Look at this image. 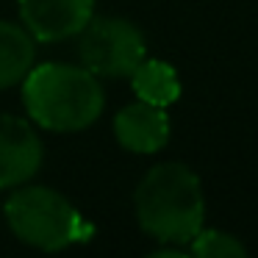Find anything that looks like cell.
Listing matches in <instances>:
<instances>
[{
  "instance_id": "cell-1",
  "label": "cell",
  "mask_w": 258,
  "mask_h": 258,
  "mask_svg": "<svg viewBox=\"0 0 258 258\" xmlns=\"http://www.w3.org/2000/svg\"><path fill=\"white\" fill-rule=\"evenodd\" d=\"M134 206L142 230L164 244H189L206 219L200 178L180 161L156 164L136 186Z\"/></svg>"
},
{
  "instance_id": "cell-2",
  "label": "cell",
  "mask_w": 258,
  "mask_h": 258,
  "mask_svg": "<svg viewBox=\"0 0 258 258\" xmlns=\"http://www.w3.org/2000/svg\"><path fill=\"white\" fill-rule=\"evenodd\" d=\"M23 103L36 125L56 134L84 131L103 114L106 95L84 67L73 64H39L23 78Z\"/></svg>"
},
{
  "instance_id": "cell-3",
  "label": "cell",
  "mask_w": 258,
  "mask_h": 258,
  "mask_svg": "<svg viewBox=\"0 0 258 258\" xmlns=\"http://www.w3.org/2000/svg\"><path fill=\"white\" fill-rule=\"evenodd\" d=\"M6 222L23 244H31L45 252H58L64 247L89 241L95 233L92 222L81 211L45 186H25L6 200Z\"/></svg>"
},
{
  "instance_id": "cell-4",
  "label": "cell",
  "mask_w": 258,
  "mask_h": 258,
  "mask_svg": "<svg viewBox=\"0 0 258 258\" xmlns=\"http://www.w3.org/2000/svg\"><path fill=\"white\" fill-rule=\"evenodd\" d=\"M145 56V36L131 20L89 17L78 34L81 67L97 78H128Z\"/></svg>"
},
{
  "instance_id": "cell-5",
  "label": "cell",
  "mask_w": 258,
  "mask_h": 258,
  "mask_svg": "<svg viewBox=\"0 0 258 258\" xmlns=\"http://www.w3.org/2000/svg\"><path fill=\"white\" fill-rule=\"evenodd\" d=\"M23 28L39 42H64L81 34L95 0H17Z\"/></svg>"
},
{
  "instance_id": "cell-6",
  "label": "cell",
  "mask_w": 258,
  "mask_h": 258,
  "mask_svg": "<svg viewBox=\"0 0 258 258\" xmlns=\"http://www.w3.org/2000/svg\"><path fill=\"white\" fill-rule=\"evenodd\" d=\"M42 167V142L28 119L0 114V189L23 186Z\"/></svg>"
},
{
  "instance_id": "cell-7",
  "label": "cell",
  "mask_w": 258,
  "mask_h": 258,
  "mask_svg": "<svg viewBox=\"0 0 258 258\" xmlns=\"http://www.w3.org/2000/svg\"><path fill=\"white\" fill-rule=\"evenodd\" d=\"M114 136L131 153H158L169 142L167 108L153 103H131L114 117Z\"/></svg>"
},
{
  "instance_id": "cell-8",
  "label": "cell",
  "mask_w": 258,
  "mask_h": 258,
  "mask_svg": "<svg viewBox=\"0 0 258 258\" xmlns=\"http://www.w3.org/2000/svg\"><path fill=\"white\" fill-rule=\"evenodd\" d=\"M34 36L20 25L0 20V89L23 84L28 70L34 67Z\"/></svg>"
},
{
  "instance_id": "cell-9",
  "label": "cell",
  "mask_w": 258,
  "mask_h": 258,
  "mask_svg": "<svg viewBox=\"0 0 258 258\" xmlns=\"http://www.w3.org/2000/svg\"><path fill=\"white\" fill-rule=\"evenodd\" d=\"M128 78H131L136 97L145 103H153V106L167 108L180 97V78L175 73V67H169L167 61L145 56Z\"/></svg>"
},
{
  "instance_id": "cell-10",
  "label": "cell",
  "mask_w": 258,
  "mask_h": 258,
  "mask_svg": "<svg viewBox=\"0 0 258 258\" xmlns=\"http://www.w3.org/2000/svg\"><path fill=\"white\" fill-rule=\"evenodd\" d=\"M186 250H189V255H200V258H233V255H244L247 247L225 230L200 228Z\"/></svg>"
}]
</instances>
